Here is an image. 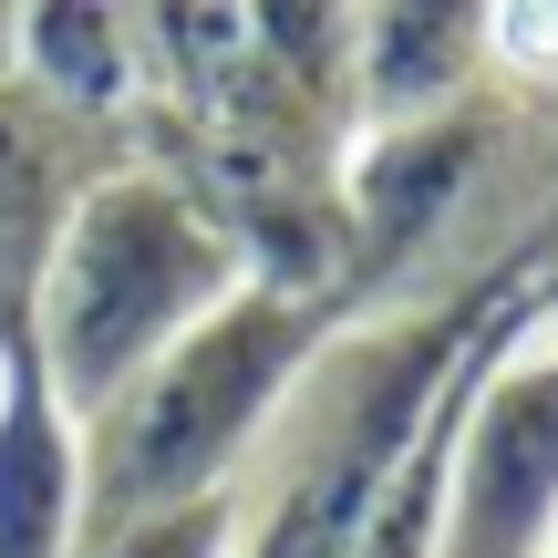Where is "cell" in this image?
I'll return each instance as SVG.
<instances>
[{"instance_id": "6da1fadb", "label": "cell", "mask_w": 558, "mask_h": 558, "mask_svg": "<svg viewBox=\"0 0 558 558\" xmlns=\"http://www.w3.org/2000/svg\"><path fill=\"white\" fill-rule=\"evenodd\" d=\"M341 320H352L341 300L269 290V279H248L228 311H207L156 373H135L83 424V538L239 497Z\"/></svg>"}, {"instance_id": "7a4b0ae2", "label": "cell", "mask_w": 558, "mask_h": 558, "mask_svg": "<svg viewBox=\"0 0 558 558\" xmlns=\"http://www.w3.org/2000/svg\"><path fill=\"white\" fill-rule=\"evenodd\" d=\"M239 290H248V259L218 228V207L186 177H166L156 156H135L73 207L32 311H21V341H32L41 383L62 393V414L94 424L124 383L156 373Z\"/></svg>"}, {"instance_id": "3957f363", "label": "cell", "mask_w": 558, "mask_h": 558, "mask_svg": "<svg viewBox=\"0 0 558 558\" xmlns=\"http://www.w3.org/2000/svg\"><path fill=\"white\" fill-rule=\"evenodd\" d=\"M548 548H558V269L476 341L435 497V558H548Z\"/></svg>"}, {"instance_id": "277c9868", "label": "cell", "mask_w": 558, "mask_h": 558, "mask_svg": "<svg viewBox=\"0 0 558 558\" xmlns=\"http://www.w3.org/2000/svg\"><path fill=\"white\" fill-rule=\"evenodd\" d=\"M507 83V11H445V0H373L341 11V94L362 135H424Z\"/></svg>"}, {"instance_id": "5b68a950", "label": "cell", "mask_w": 558, "mask_h": 558, "mask_svg": "<svg viewBox=\"0 0 558 558\" xmlns=\"http://www.w3.org/2000/svg\"><path fill=\"white\" fill-rule=\"evenodd\" d=\"M114 166H135V135L73 114V104L32 94V83H0V331H21L41 269H52L73 207L94 197Z\"/></svg>"}, {"instance_id": "8992f818", "label": "cell", "mask_w": 558, "mask_h": 558, "mask_svg": "<svg viewBox=\"0 0 558 558\" xmlns=\"http://www.w3.org/2000/svg\"><path fill=\"white\" fill-rule=\"evenodd\" d=\"M0 558H83V424L0 331Z\"/></svg>"}, {"instance_id": "52a82bcc", "label": "cell", "mask_w": 558, "mask_h": 558, "mask_svg": "<svg viewBox=\"0 0 558 558\" xmlns=\"http://www.w3.org/2000/svg\"><path fill=\"white\" fill-rule=\"evenodd\" d=\"M21 83L135 135L145 124V11L114 0H21Z\"/></svg>"}, {"instance_id": "ba28073f", "label": "cell", "mask_w": 558, "mask_h": 558, "mask_svg": "<svg viewBox=\"0 0 558 558\" xmlns=\"http://www.w3.org/2000/svg\"><path fill=\"white\" fill-rule=\"evenodd\" d=\"M83 558H239V497L177 507V518H135L114 538H83Z\"/></svg>"}, {"instance_id": "9c48e42d", "label": "cell", "mask_w": 558, "mask_h": 558, "mask_svg": "<svg viewBox=\"0 0 558 558\" xmlns=\"http://www.w3.org/2000/svg\"><path fill=\"white\" fill-rule=\"evenodd\" d=\"M21 73V0H0V83Z\"/></svg>"}, {"instance_id": "30bf717a", "label": "cell", "mask_w": 558, "mask_h": 558, "mask_svg": "<svg viewBox=\"0 0 558 558\" xmlns=\"http://www.w3.org/2000/svg\"><path fill=\"white\" fill-rule=\"evenodd\" d=\"M548 558H558V548H548Z\"/></svg>"}]
</instances>
